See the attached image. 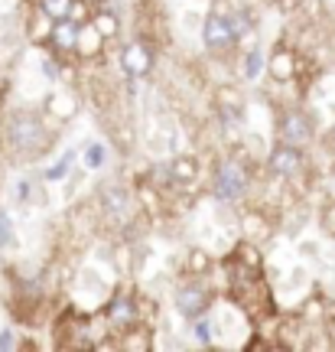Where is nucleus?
Listing matches in <instances>:
<instances>
[{
	"label": "nucleus",
	"instance_id": "1",
	"mask_svg": "<svg viewBox=\"0 0 335 352\" xmlns=\"http://www.w3.org/2000/svg\"><path fill=\"white\" fill-rule=\"evenodd\" d=\"M10 144L16 153H39L43 147V124L33 114H16L10 124Z\"/></svg>",
	"mask_w": 335,
	"mask_h": 352
},
{
	"label": "nucleus",
	"instance_id": "2",
	"mask_svg": "<svg viewBox=\"0 0 335 352\" xmlns=\"http://www.w3.org/2000/svg\"><path fill=\"white\" fill-rule=\"evenodd\" d=\"M248 186V176L238 164H224L218 170V179H215V192L222 196V199H238L241 192Z\"/></svg>",
	"mask_w": 335,
	"mask_h": 352
},
{
	"label": "nucleus",
	"instance_id": "3",
	"mask_svg": "<svg viewBox=\"0 0 335 352\" xmlns=\"http://www.w3.org/2000/svg\"><path fill=\"white\" fill-rule=\"evenodd\" d=\"M121 63H124V72L127 76H147L150 72V65H153V56H150V50L143 46V43H130L124 50V56H121Z\"/></svg>",
	"mask_w": 335,
	"mask_h": 352
},
{
	"label": "nucleus",
	"instance_id": "4",
	"mask_svg": "<svg viewBox=\"0 0 335 352\" xmlns=\"http://www.w3.org/2000/svg\"><path fill=\"white\" fill-rule=\"evenodd\" d=\"M176 307H179V314L183 316H202L205 314V307H209V297H205V290L202 287H183L176 294Z\"/></svg>",
	"mask_w": 335,
	"mask_h": 352
},
{
	"label": "nucleus",
	"instance_id": "5",
	"mask_svg": "<svg viewBox=\"0 0 335 352\" xmlns=\"http://www.w3.org/2000/svg\"><path fill=\"white\" fill-rule=\"evenodd\" d=\"M280 134H284V140L286 144H293V147H297V144H306V140H310V121L297 111L286 114L284 124H280Z\"/></svg>",
	"mask_w": 335,
	"mask_h": 352
},
{
	"label": "nucleus",
	"instance_id": "6",
	"mask_svg": "<svg viewBox=\"0 0 335 352\" xmlns=\"http://www.w3.org/2000/svg\"><path fill=\"white\" fill-rule=\"evenodd\" d=\"M299 153L293 151V144H286V147H277V151L270 153V170L277 176H293L299 170Z\"/></svg>",
	"mask_w": 335,
	"mask_h": 352
},
{
	"label": "nucleus",
	"instance_id": "7",
	"mask_svg": "<svg viewBox=\"0 0 335 352\" xmlns=\"http://www.w3.org/2000/svg\"><path fill=\"white\" fill-rule=\"evenodd\" d=\"M205 43H209L211 50H224V46H231L235 36H231V26L224 16H209V23H205Z\"/></svg>",
	"mask_w": 335,
	"mask_h": 352
},
{
	"label": "nucleus",
	"instance_id": "8",
	"mask_svg": "<svg viewBox=\"0 0 335 352\" xmlns=\"http://www.w3.org/2000/svg\"><path fill=\"white\" fill-rule=\"evenodd\" d=\"M78 33H82V30H78V23H72V20H69V16H65V20H56V30H52V43H56V46H59V50H75V46H78Z\"/></svg>",
	"mask_w": 335,
	"mask_h": 352
},
{
	"label": "nucleus",
	"instance_id": "9",
	"mask_svg": "<svg viewBox=\"0 0 335 352\" xmlns=\"http://www.w3.org/2000/svg\"><path fill=\"white\" fill-rule=\"evenodd\" d=\"M39 7H43V13L52 16V20H65V16H72L75 0H39Z\"/></svg>",
	"mask_w": 335,
	"mask_h": 352
},
{
	"label": "nucleus",
	"instance_id": "10",
	"mask_svg": "<svg viewBox=\"0 0 335 352\" xmlns=\"http://www.w3.org/2000/svg\"><path fill=\"white\" fill-rule=\"evenodd\" d=\"M134 316H137V310H134V300H130V297H117V300L111 303L114 323H134Z\"/></svg>",
	"mask_w": 335,
	"mask_h": 352
},
{
	"label": "nucleus",
	"instance_id": "11",
	"mask_svg": "<svg viewBox=\"0 0 335 352\" xmlns=\"http://www.w3.org/2000/svg\"><path fill=\"white\" fill-rule=\"evenodd\" d=\"M261 69H264V52L254 46V50L248 52V59H244V76L257 78V76H261Z\"/></svg>",
	"mask_w": 335,
	"mask_h": 352
},
{
	"label": "nucleus",
	"instance_id": "12",
	"mask_svg": "<svg viewBox=\"0 0 335 352\" xmlns=\"http://www.w3.org/2000/svg\"><path fill=\"white\" fill-rule=\"evenodd\" d=\"M228 26H231V36L235 39H241L244 33L251 30V20H248V13H231L228 16Z\"/></svg>",
	"mask_w": 335,
	"mask_h": 352
},
{
	"label": "nucleus",
	"instance_id": "13",
	"mask_svg": "<svg viewBox=\"0 0 335 352\" xmlns=\"http://www.w3.org/2000/svg\"><path fill=\"white\" fill-rule=\"evenodd\" d=\"M85 164L91 166V170H98V166L104 164V147H101V144H91V147H88V153H85Z\"/></svg>",
	"mask_w": 335,
	"mask_h": 352
},
{
	"label": "nucleus",
	"instance_id": "14",
	"mask_svg": "<svg viewBox=\"0 0 335 352\" xmlns=\"http://www.w3.org/2000/svg\"><path fill=\"white\" fill-rule=\"evenodd\" d=\"M10 215L7 212H0V245H10L13 241V232H10Z\"/></svg>",
	"mask_w": 335,
	"mask_h": 352
},
{
	"label": "nucleus",
	"instance_id": "15",
	"mask_svg": "<svg viewBox=\"0 0 335 352\" xmlns=\"http://www.w3.org/2000/svg\"><path fill=\"white\" fill-rule=\"evenodd\" d=\"M69 164H72V153H65L62 160H59V164L52 166V170H49V173H46V176H49V179H62V176H65V170H69Z\"/></svg>",
	"mask_w": 335,
	"mask_h": 352
},
{
	"label": "nucleus",
	"instance_id": "16",
	"mask_svg": "<svg viewBox=\"0 0 335 352\" xmlns=\"http://www.w3.org/2000/svg\"><path fill=\"white\" fill-rule=\"evenodd\" d=\"M192 333H196V340H199V342H209L211 340V329H209V323H205V320H202V323H196V329H192Z\"/></svg>",
	"mask_w": 335,
	"mask_h": 352
},
{
	"label": "nucleus",
	"instance_id": "17",
	"mask_svg": "<svg viewBox=\"0 0 335 352\" xmlns=\"http://www.w3.org/2000/svg\"><path fill=\"white\" fill-rule=\"evenodd\" d=\"M13 346V336L10 333H3V336H0V349H10Z\"/></svg>",
	"mask_w": 335,
	"mask_h": 352
},
{
	"label": "nucleus",
	"instance_id": "18",
	"mask_svg": "<svg viewBox=\"0 0 335 352\" xmlns=\"http://www.w3.org/2000/svg\"><path fill=\"white\" fill-rule=\"evenodd\" d=\"M43 69H46V76H49V78H56V76H59V72H56V63H46V65H43Z\"/></svg>",
	"mask_w": 335,
	"mask_h": 352
}]
</instances>
